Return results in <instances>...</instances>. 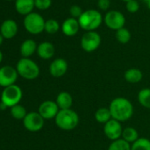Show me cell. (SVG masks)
Listing matches in <instances>:
<instances>
[{
  "label": "cell",
  "instance_id": "1",
  "mask_svg": "<svg viewBox=\"0 0 150 150\" xmlns=\"http://www.w3.org/2000/svg\"><path fill=\"white\" fill-rule=\"evenodd\" d=\"M112 119L124 122L130 120L133 115V105L131 101L126 98H114L109 106Z\"/></svg>",
  "mask_w": 150,
  "mask_h": 150
},
{
  "label": "cell",
  "instance_id": "2",
  "mask_svg": "<svg viewBox=\"0 0 150 150\" xmlns=\"http://www.w3.org/2000/svg\"><path fill=\"white\" fill-rule=\"evenodd\" d=\"M80 118L72 109L59 110L55 118V123L58 128L64 131H72L79 125Z\"/></svg>",
  "mask_w": 150,
  "mask_h": 150
},
{
  "label": "cell",
  "instance_id": "3",
  "mask_svg": "<svg viewBox=\"0 0 150 150\" xmlns=\"http://www.w3.org/2000/svg\"><path fill=\"white\" fill-rule=\"evenodd\" d=\"M78 20L80 28L88 32L95 31L102 25L103 18L99 12V11L95 9H89L83 11Z\"/></svg>",
  "mask_w": 150,
  "mask_h": 150
},
{
  "label": "cell",
  "instance_id": "4",
  "mask_svg": "<svg viewBox=\"0 0 150 150\" xmlns=\"http://www.w3.org/2000/svg\"><path fill=\"white\" fill-rule=\"evenodd\" d=\"M16 69L19 76L27 80H34L40 75L39 66L29 58L19 59L16 64Z\"/></svg>",
  "mask_w": 150,
  "mask_h": 150
},
{
  "label": "cell",
  "instance_id": "5",
  "mask_svg": "<svg viewBox=\"0 0 150 150\" xmlns=\"http://www.w3.org/2000/svg\"><path fill=\"white\" fill-rule=\"evenodd\" d=\"M25 29L31 34H40L44 31L45 20L42 15L36 12H31L25 16L23 20Z\"/></svg>",
  "mask_w": 150,
  "mask_h": 150
},
{
  "label": "cell",
  "instance_id": "6",
  "mask_svg": "<svg viewBox=\"0 0 150 150\" xmlns=\"http://www.w3.org/2000/svg\"><path fill=\"white\" fill-rule=\"evenodd\" d=\"M22 98V91L19 86L12 84L11 86L4 88L1 94V102L4 104L8 108L12 107L18 104Z\"/></svg>",
  "mask_w": 150,
  "mask_h": 150
},
{
  "label": "cell",
  "instance_id": "7",
  "mask_svg": "<svg viewBox=\"0 0 150 150\" xmlns=\"http://www.w3.org/2000/svg\"><path fill=\"white\" fill-rule=\"evenodd\" d=\"M102 38L100 34L95 31H88L83 34L80 40L81 48L88 52L91 53L95 51L101 45Z\"/></svg>",
  "mask_w": 150,
  "mask_h": 150
},
{
  "label": "cell",
  "instance_id": "8",
  "mask_svg": "<svg viewBox=\"0 0 150 150\" xmlns=\"http://www.w3.org/2000/svg\"><path fill=\"white\" fill-rule=\"evenodd\" d=\"M103 22L107 25L108 28L111 30L118 31L120 28H123L126 24V18L123 13H121L119 11H109L104 18Z\"/></svg>",
  "mask_w": 150,
  "mask_h": 150
},
{
  "label": "cell",
  "instance_id": "9",
  "mask_svg": "<svg viewBox=\"0 0 150 150\" xmlns=\"http://www.w3.org/2000/svg\"><path fill=\"white\" fill-rule=\"evenodd\" d=\"M24 127L32 133L39 132L44 126V119L37 112H28L23 120Z\"/></svg>",
  "mask_w": 150,
  "mask_h": 150
},
{
  "label": "cell",
  "instance_id": "10",
  "mask_svg": "<svg viewBox=\"0 0 150 150\" xmlns=\"http://www.w3.org/2000/svg\"><path fill=\"white\" fill-rule=\"evenodd\" d=\"M18 72L16 68H13L10 65H5L0 68V86L8 87L12 84H15L18 79Z\"/></svg>",
  "mask_w": 150,
  "mask_h": 150
},
{
  "label": "cell",
  "instance_id": "11",
  "mask_svg": "<svg viewBox=\"0 0 150 150\" xmlns=\"http://www.w3.org/2000/svg\"><path fill=\"white\" fill-rule=\"evenodd\" d=\"M103 132H104L105 136L112 142L120 139L122 136V132H123L121 122L114 119H111V120H109L107 123L104 124Z\"/></svg>",
  "mask_w": 150,
  "mask_h": 150
},
{
  "label": "cell",
  "instance_id": "12",
  "mask_svg": "<svg viewBox=\"0 0 150 150\" xmlns=\"http://www.w3.org/2000/svg\"><path fill=\"white\" fill-rule=\"evenodd\" d=\"M59 110L60 109L57 106L56 101L46 100L40 105L38 112L44 120H51L56 118Z\"/></svg>",
  "mask_w": 150,
  "mask_h": 150
},
{
  "label": "cell",
  "instance_id": "13",
  "mask_svg": "<svg viewBox=\"0 0 150 150\" xmlns=\"http://www.w3.org/2000/svg\"><path fill=\"white\" fill-rule=\"evenodd\" d=\"M18 30L19 27L17 23L11 18L5 19L0 25V33L4 39L7 40L14 38L18 33Z\"/></svg>",
  "mask_w": 150,
  "mask_h": 150
},
{
  "label": "cell",
  "instance_id": "14",
  "mask_svg": "<svg viewBox=\"0 0 150 150\" xmlns=\"http://www.w3.org/2000/svg\"><path fill=\"white\" fill-rule=\"evenodd\" d=\"M68 69V63L63 58L55 59L50 65V74L53 77H61L65 75Z\"/></svg>",
  "mask_w": 150,
  "mask_h": 150
},
{
  "label": "cell",
  "instance_id": "15",
  "mask_svg": "<svg viewBox=\"0 0 150 150\" xmlns=\"http://www.w3.org/2000/svg\"><path fill=\"white\" fill-rule=\"evenodd\" d=\"M80 28V26L79 24V20L72 17L66 18L61 25V30L63 33L67 37L75 36L78 33Z\"/></svg>",
  "mask_w": 150,
  "mask_h": 150
},
{
  "label": "cell",
  "instance_id": "16",
  "mask_svg": "<svg viewBox=\"0 0 150 150\" xmlns=\"http://www.w3.org/2000/svg\"><path fill=\"white\" fill-rule=\"evenodd\" d=\"M36 52L40 58L43 60H49L55 54V47L50 42L43 41L38 45Z\"/></svg>",
  "mask_w": 150,
  "mask_h": 150
},
{
  "label": "cell",
  "instance_id": "17",
  "mask_svg": "<svg viewBox=\"0 0 150 150\" xmlns=\"http://www.w3.org/2000/svg\"><path fill=\"white\" fill-rule=\"evenodd\" d=\"M16 11L23 16L33 12L34 6V0H15L14 3Z\"/></svg>",
  "mask_w": 150,
  "mask_h": 150
},
{
  "label": "cell",
  "instance_id": "18",
  "mask_svg": "<svg viewBox=\"0 0 150 150\" xmlns=\"http://www.w3.org/2000/svg\"><path fill=\"white\" fill-rule=\"evenodd\" d=\"M37 45L35 41L32 39H27L25 40L19 47L20 54L23 58H29L32 56L37 50Z\"/></svg>",
  "mask_w": 150,
  "mask_h": 150
},
{
  "label": "cell",
  "instance_id": "19",
  "mask_svg": "<svg viewBox=\"0 0 150 150\" xmlns=\"http://www.w3.org/2000/svg\"><path fill=\"white\" fill-rule=\"evenodd\" d=\"M56 103L60 110H65V109H71L73 99L72 95L67 91H61L58 93L56 98Z\"/></svg>",
  "mask_w": 150,
  "mask_h": 150
},
{
  "label": "cell",
  "instance_id": "20",
  "mask_svg": "<svg viewBox=\"0 0 150 150\" xmlns=\"http://www.w3.org/2000/svg\"><path fill=\"white\" fill-rule=\"evenodd\" d=\"M124 77H125L126 81L130 83H137L142 80L143 74H142L141 70H140L139 69L132 68V69H127L125 72Z\"/></svg>",
  "mask_w": 150,
  "mask_h": 150
},
{
  "label": "cell",
  "instance_id": "21",
  "mask_svg": "<svg viewBox=\"0 0 150 150\" xmlns=\"http://www.w3.org/2000/svg\"><path fill=\"white\" fill-rule=\"evenodd\" d=\"M95 119L98 123L103 125L107 123L109 120H111L112 119V116L109 107H101L97 109V111L95 113Z\"/></svg>",
  "mask_w": 150,
  "mask_h": 150
},
{
  "label": "cell",
  "instance_id": "22",
  "mask_svg": "<svg viewBox=\"0 0 150 150\" xmlns=\"http://www.w3.org/2000/svg\"><path fill=\"white\" fill-rule=\"evenodd\" d=\"M122 139L127 142L128 143H133L139 139V134L138 131L132 127H128L123 129L122 132Z\"/></svg>",
  "mask_w": 150,
  "mask_h": 150
},
{
  "label": "cell",
  "instance_id": "23",
  "mask_svg": "<svg viewBox=\"0 0 150 150\" xmlns=\"http://www.w3.org/2000/svg\"><path fill=\"white\" fill-rule=\"evenodd\" d=\"M138 101L141 106L144 108L150 109V89L144 88L141 90L138 93Z\"/></svg>",
  "mask_w": 150,
  "mask_h": 150
},
{
  "label": "cell",
  "instance_id": "24",
  "mask_svg": "<svg viewBox=\"0 0 150 150\" xmlns=\"http://www.w3.org/2000/svg\"><path fill=\"white\" fill-rule=\"evenodd\" d=\"M116 39L121 44H126L131 40V33L128 29L123 27L116 31Z\"/></svg>",
  "mask_w": 150,
  "mask_h": 150
},
{
  "label": "cell",
  "instance_id": "25",
  "mask_svg": "<svg viewBox=\"0 0 150 150\" xmlns=\"http://www.w3.org/2000/svg\"><path fill=\"white\" fill-rule=\"evenodd\" d=\"M108 150H131V144L120 138L118 140L113 141L110 144Z\"/></svg>",
  "mask_w": 150,
  "mask_h": 150
},
{
  "label": "cell",
  "instance_id": "26",
  "mask_svg": "<svg viewBox=\"0 0 150 150\" xmlns=\"http://www.w3.org/2000/svg\"><path fill=\"white\" fill-rule=\"evenodd\" d=\"M27 114V112L26 111V108L19 104L11 107V115L16 120H23Z\"/></svg>",
  "mask_w": 150,
  "mask_h": 150
},
{
  "label": "cell",
  "instance_id": "27",
  "mask_svg": "<svg viewBox=\"0 0 150 150\" xmlns=\"http://www.w3.org/2000/svg\"><path fill=\"white\" fill-rule=\"evenodd\" d=\"M61 26L59 25V23L54 18H50L45 21L44 31L49 34H55L56 33L58 32Z\"/></svg>",
  "mask_w": 150,
  "mask_h": 150
},
{
  "label": "cell",
  "instance_id": "28",
  "mask_svg": "<svg viewBox=\"0 0 150 150\" xmlns=\"http://www.w3.org/2000/svg\"><path fill=\"white\" fill-rule=\"evenodd\" d=\"M131 150H150V141L147 138H139L132 143Z\"/></svg>",
  "mask_w": 150,
  "mask_h": 150
},
{
  "label": "cell",
  "instance_id": "29",
  "mask_svg": "<svg viewBox=\"0 0 150 150\" xmlns=\"http://www.w3.org/2000/svg\"><path fill=\"white\" fill-rule=\"evenodd\" d=\"M51 0H34V6L40 11H45L51 6Z\"/></svg>",
  "mask_w": 150,
  "mask_h": 150
},
{
  "label": "cell",
  "instance_id": "30",
  "mask_svg": "<svg viewBox=\"0 0 150 150\" xmlns=\"http://www.w3.org/2000/svg\"><path fill=\"white\" fill-rule=\"evenodd\" d=\"M139 8H140V4L137 0H130L126 3V10L131 13H134L138 11Z\"/></svg>",
  "mask_w": 150,
  "mask_h": 150
},
{
  "label": "cell",
  "instance_id": "31",
  "mask_svg": "<svg viewBox=\"0 0 150 150\" xmlns=\"http://www.w3.org/2000/svg\"><path fill=\"white\" fill-rule=\"evenodd\" d=\"M70 14H71V17L72 18H77L79 19V18L81 16V14L83 13V11L81 9L80 6L79 5H72L71 8H70Z\"/></svg>",
  "mask_w": 150,
  "mask_h": 150
},
{
  "label": "cell",
  "instance_id": "32",
  "mask_svg": "<svg viewBox=\"0 0 150 150\" xmlns=\"http://www.w3.org/2000/svg\"><path fill=\"white\" fill-rule=\"evenodd\" d=\"M97 5L99 9L102 11H107L111 7V1L110 0H98Z\"/></svg>",
  "mask_w": 150,
  "mask_h": 150
},
{
  "label": "cell",
  "instance_id": "33",
  "mask_svg": "<svg viewBox=\"0 0 150 150\" xmlns=\"http://www.w3.org/2000/svg\"><path fill=\"white\" fill-rule=\"evenodd\" d=\"M8 107L4 105V104H3L2 102H0V110H2V111H4V110H6Z\"/></svg>",
  "mask_w": 150,
  "mask_h": 150
},
{
  "label": "cell",
  "instance_id": "34",
  "mask_svg": "<svg viewBox=\"0 0 150 150\" xmlns=\"http://www.w3.org/2000/svg\"><path fill=\"white\" fill-rule=\"evenodd\" d=\"M4 37L2 36V34L0 33V46H1L2 44H3V41H4Z\"/></svg>",
  "mask_w": 150,
  "mask_h": 150
},
{
  "label": "cell",
  "instance_id": "35",
  "mask_svg": "<svg viewBox=\"0 0 150 150\" xmlns=\"http://www.w3.org/2000/svg\"><path fill=\"white\" fill-rule=\"evenodd\" d=\"M3 57H4V55H3V53L1 52V50H0V63L2 62V61H3Z\"/></svg>",
  "mask_w": 150,
  "mask_h": 150
},
{
  "label": "cell",
  "instance_id": "36",
  "mask_svg": "<svg viewBox=\"0 0 150 150\" xmlns=\"http://www.w3.org/2000/svg\"><path fill=\"white\" fill-rule=\"evenodd\" d=\"M147 5H148V8H149V9L150 10V0L147 2Z\"/></svg>",
  "mask_w": 150,
  "mask_h": 150
},
{
  "label": "cell",
  "instance_id": "37",
  "mask_svg": "<svg viewBox=\"0 0 150 150\" xmlns=\"http://www.w3.org/2000/svg\"><path fill=\"white\" fill-rule=\"evenodd\" d=\"M121 1H124V2H126V3H127V2L130 1V0H121Z\"/></svg>",
  "mask_w": 150,
  "mask_h": 150
},
{
  "label": "cell",
  "instance_id": "38",
  "mask_svg": "<svg viewBox=\"0 0 150 150\" xmlns=\"http://www.w3.org/2000/svg\"><path fill=\"white\" fill-rule=\"evenodd\" d=\"M144 1H145V2L147 3V2H148V1H149V0H144Z\"/></svg>",
  "mask_w": 150,
  "mask_h": 150
},
{
  "label": "cell",
  "instance_id": "39",
  "mask_svg": "<svg viewBox=\"0 0 150 150\" xmlns=\"http://www.w3.org/2000/svg\"><path fill=\"white\" fill-rule=\"evenodd\" d=\"M6 1H15V0H6Z\"/></svg>",
  "mask_w": 150,
  "mask_h": 150
}]
</instances>
